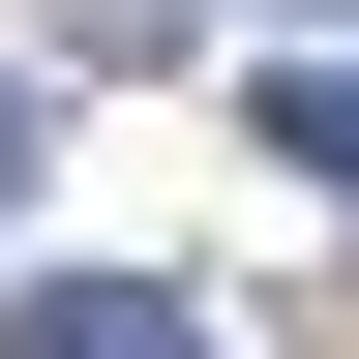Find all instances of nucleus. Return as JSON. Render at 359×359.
<instances>
[{
    "mask_svg": "<svg viewBox=\"0 0 359 359\" xmlns=\"http://www.w3.org/2000/svg\"><path fill=\"white\" fill-rule=\"evenodd\" d=\"M0 240H30V60H0Z\"/></svg>",
    "mask_w": 359,
    "mask_h": 359,
    "instance_id": "nucleus-2",
    "label": "nucleus"
},
{
    "mask_svg": "<svg viewBox=\"0 0 359 359\" xmlns=\"http://www.w3.org/2000/svg\"><path fill=\"white\" fill-rule=\"evenodd\" d=\"M0 359H210V299H150V269H30Z\"/></svg>",
    "mask_w": 359,
    "mask_h": 359,
    "instance_id": "nucleus-1",
    "label": "nucleus"
}]
</instances>
